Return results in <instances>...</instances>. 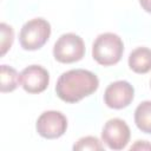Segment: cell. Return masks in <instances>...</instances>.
Masks as SVG:
<instances>
[{
	"instance_id": "9c48e42d",
	"label": "cell",
	"mask_w": 151,
	"mask_h": 151,
	"mask_svg": "<svg viewBox=\"0 0 151 151\" xmlns=\"http://www.w3.org/2000/svg\"><path fill=\"white\" fill-rule=\"evenodd\" d=\"M129 67L139 74L151 71V50L147 47H137L129 55Z\"/></svg>"
},
{
	"instance_id": "7c38bea8",
	"label": "cell",
	"mask_w": 151,
	"mask_h": 151,
	"mask_svg": "<svg viewBox=\"0 0 151 151\" xmlns=\"http://www.w3.org/2000/svg\"><path fill=\"white\" fill-rule=\"evenodd\" d=\"M73 150L74 151H86V150L101 151V150H104V145L101 144V142L97 137L86 136V137L78 139V142L74 143Z\"/></svg>"
},
{
	"instance_id": "7a4b0ae2",
	"label": "cell",
	"mask_w": 151,
	"mask_h": 151,
	"mask_svg": "<svg viewBox=\"0 0 151 151\" xmlns=\"http://www.w3.org/2000/svg\"><path fill=\"white\" fill-rule=\"evenodd\" d=\"M124 53V44L119 35L106 32L99 34L92 45L93 59L103 66L116 65Z\"/></svg>"
},
{
	"instance_id": "52a82bcc",
	"label": "cell",
	"mask_w": 151,
	"mask_h": 151,
	"mask_svg": "<svg viewBox=\"0 0 151 151\" xmlns=\"http://www.w3.org/2000/svg\"><path fill=\"white\" fill-rule=\"evenodd\" d=\"M133 97V86L126 80H117L106 87L104 93V101L110 109L122 110L132 103Z\"/></svg>"
},
{
	"instance_id": "ba28073f",
	"label": "cell",
	"mask_w": 151,
	"mask_h": 151,
	"mask_svg": "<svg viewBox=\"0 0 151 151\" xmlns=\"http://www.w3.org/2000/svg\"><path fill=\"white\" fill-rule=\"evenodd\" d=\"M50 83V74L40 65H29L20 73V84L28 93L44 92Z\"/></svg>"
},
{
	"instance_id": "9a60e30c",
	"label": "cell",
	"mask_w": 151,
	"mask_h": 151,
	"mask_svg": "<svg viewBox=\"0 0 151 151\" xmlns=\"http://www.w3.org/2000/svg\"><path fill=\"white\" fill-rule=\"evenodd\" d=\"M139 4L145 12L151 13V0H139Z\"/></svg>"
},
{
	"instance_id": "8fae6325",
	"label": "cell",
	"mask_w": 151,
	"mask_h": 151,
	"mask_svg": "<svg viewBox=\"0 0 151 151\" xmlns=\"http://www.w3.org/2000/svg\"><path fill=\"white\" fill-rule=\"evenodd\" d=\"M134 123L144 133H151V100L142 101L134 110Z\"/></svg>"
},
{
	"instance_id": "30bf717a",
	"label": "cell",
	"mask_w": 151,
	"mask_h": 151,
	"mask_svg": "<svg viewBox=\"0 0 151 151\" xmlns=\"http://www.w3.org/2000/svg\"><path fill=\"white\" fill-rule=\"evenodd\" d=\"M20 84V74L8 65L0 67V91L2 93L14 91Z\"/></svg>"
},
{
	"instance_id": "5b68a950",
	"label": "cell",
	"mask_w": 151,
	"mask_h": 151,
	"mask_svg": "<svg viewBox=\"0 0 151 151\" xmlns=\"http://www.w3.org/2000/svg\"><path fill=\"white\" fill-rule=\"evenodd\" d=\"M129 125L120 118L109 119L101 130V140L111 150H123L130 142Z\"/></svg>"
},
{
	"instance_id": "4fadbf2b",
	"label": "cell",
	"mask_w": 151,
	"mask_h": 151,
	"mask_svg": "<svg viewBox=\"0 0 151 151\" xmlns=\"http://www.w3.org/2000/svg\"><path fill=\"white\" fill-rule=\"evenodd\" d=\"M0 32H1V41H0V47H1V55H5L6 52L11 48L13 40H14V32L13 28L1 22L0 24Z\"/></svg>"
},
{
	"instance_id": "277c9868",
	"label": "cell",
	"mask_w": 151,
	"mask_h": 151,
	"mask_svg": "<svg viewBox=\"0 0 151 151\" xmlns=\"http://www.w3.org/2000/svg\"><path fill=\"white\" fill-rule=\"evenodd\" d=\"M85 44L76 33H65L58 38L53 46L54 59L63 64H71L83 59Z\"/></svg>"
},
{
	"instance_id": "8992f818",
	"label": "cell",
	"mask_w": 151,
	"mask_h": 151,
	"mask_svg": "<svg viewBox=\"0 0 151 151\" xmlns=\"http://www.w3.org/2000/svg\"><path fill=\"white\" fill-rule=\"evenodd\" d=\"M37 132L46 139L61 137L67 129V119L60 111H45L37 119Z\"/></svg>"
},
{
	"instance_id": "6da1fadb",
	"label": "cell",
	"mask_w": 151,
	"mask_h": 151,
	"mask_svg": "<svg viewBox=\"0 0 151 151\" xmlns=\"http://www.w3.org/2000/svg\"><path fill=\"white\" fill-rule=\"evenodd\" d=\"M99 87L98 77L87 70L76 68L64 72L55 85L57 96L65 103H78L94 93Z\"/></svg>"
},
{
	"instance_id": "5bb4252c",
	"label": "cell",
	"mask_w": 151,
	"mask_h": 151,
	"mask_svg": "<svg viewBox=\"0 0 151 151\" xmlns=\"http://www.w3.org/2000/svg\"><path fill=\"white\" fill-rule=\"evenodd\" d=\"M130 150H151V144L146 140H137Z\"/></svg>"
},
{
	"instance_id": "3957f363",
	"label": "cell",
	"mask_w": 151,
	"mask_h": 151,
	"mask_svg": "<svg viewBox=\"0 0 151 151\" xmlns=\"http://www.w3.org/2000/svg\"><path fill=\"white\" fill-rule=\"evenodd\" d=\"M51 35V25L42 18H35L24 24L19 33V42L26 51L41 48Z\"/></svg>"
},
{
	"instance_id": "2e32d148",
	"label": "cell",
	"mask_w": 151,
	"mask_h": 151,
	"mask_svg": "<svg viewBox=\"0 0 151 151\" xmlns=\"http://www.w3.org/2000/svg\"><path fill=\"white\" fill-rule=\"evenodd\" d=\"M150 86H151V81H150Z\"/></svg>"
}]
</instances>
